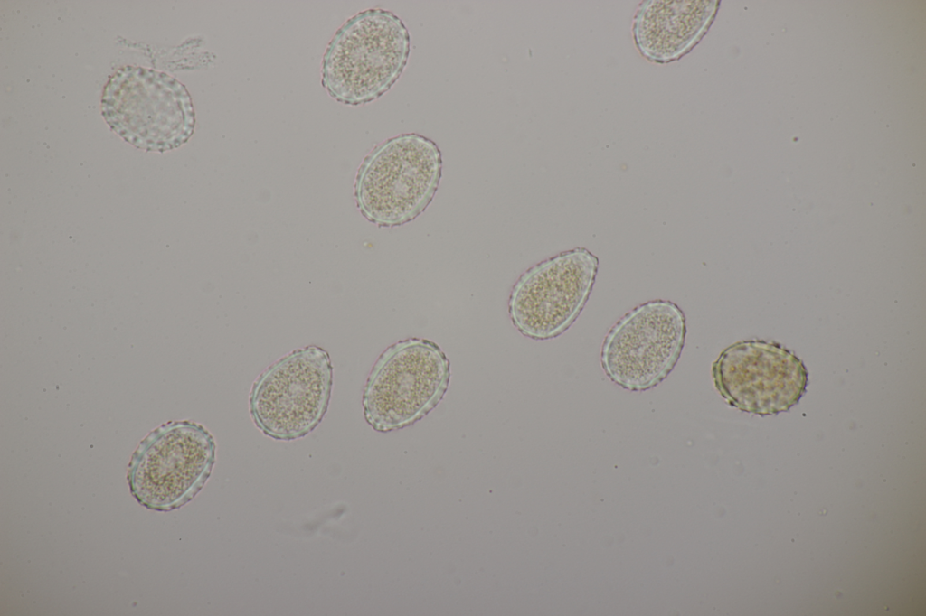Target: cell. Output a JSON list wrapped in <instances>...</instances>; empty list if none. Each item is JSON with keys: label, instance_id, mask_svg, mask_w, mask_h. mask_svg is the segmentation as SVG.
Masks as SVG:
<instances>
[{"label": "cell", "instance_id": "6da1fadb", "mask_svg": "<svg viewBox=\"0 0 926 616\" xmlns=\"http://www.w3.org/2000/svg\"><path fill=\"white\" fill-rule=\"evenodd\" d=\"M411 51L410 33L392 11L369 8L335 33L321 62V84L339 103L374 101L400 79Z\"/></svg>", "mask_w": 926, "mask_h": 616}, {"label": "cell", "instance_id": "7a4b0ae2", "mask_svg": "<svg viewBox=\"0 0 926 616\" xmlns=\"http://www.w3.org/2000/svg\"><path fill=\"white\" fill-rule=\"evenodd\" d=\"M101 114L118 136L147 152L178 148L195 126L185 86L163 71L140 66H124L110 76L103 89Z\"/></svg>", "mask_w": 926, "mask_h": 616}, {"label": "cell", "instance_id": "3957f363", "mask_svg": "<svg viewBox=\"0 0 926 616\" xmlns=\"http://www.w3.org/2000/svg\"><path fill=\"white\" fill-rule=\"evenodd\" d=\"M450 377V361L436 342L416 337L396 341L380 354L366 378V422L381 433L414 425L442 401Z\"/></svg>", "mask_w": 926, "mask_h": 616}, {"label": "cell", "instance_id": "277c9868", "mask_svg": "<svg viewBox=\"0 0 926 616\" xmlns=\"http://www.w3.org/2000/svg\"><path fill=\"white\" fill-rule=\"evenodd\" d=\"M442 154L429 137L406 133L377 145L359 170L355 195L371 221L398 227L422 214L442 177Z\"/></svg>", "mask_w": 926, "mask_h": 616}, {"label": "cell", "instance_id": "5b68a950", "mask_svg": "<svg viewBox=\"0 0 926 616\" xmlns=\"http://www.w3.org/2000/svg\"><path fill=\"white\" fill-rule=\"evenodd\" d=\"M216 444L202 425L170 421L150 432L128 467L132 496L148 509L171 511L192 500L209 479Z\"/></svg>", "mask_w": 926, "mask_h": 616}, {"label": "cell", "instance_id": "8992f818", "mask_svg": "<svg viewBox=\"0 0 926 616\" xmlns=\"http://www.w3.org/2000/svg\"><path fill=\"white\" fill-rule=\"evenodd\" d=\"M332 387L333 365L326 350L317 345L294 350L254 380L249 396L252 421L274 440L302 438L322 422Z\"/></svg>", "mask_w": 926, "mask_h": 616}, {"label": "cell", "instance_id": "52a82bcc", "mask_svg": "<svg viewBox=\"0 0 926 616\" xmlns=\"http://www.w3.org/2000/svg\"><path fill=\"white\" fill-rule=\"evenodd\" d=\"M686 335L683 311L668 300H653L623 315L609 331L600 349L606 376L630 391H645L673 370Z\"/></svg>", "mask_w": 926, "mask_h": 616}, {"label": "cell", "instance_id": "ba28073f", "mask_svg": "<svg viewBox=\"0 0 926 616\" xmlns=\"http://www.w3.org/2000/svg\"><path fill=\"white\" fill-rule=\"evenodd\" d=\"M598 269L599 258L585 247L561 252L532 266L510 291L512 324L534 341L560 336L583 310Z\"/></svg>", "mask_w": 926, "mask_h": 616}, {"label": "cell", "instance_id": "9c48e42d", "mask_svg": "<svg viewBox=\"0 0 926 616\" xmlns=\"http://www.w3.org/2000/svg\"><path fill=\"white\" fill-rule=\"evenodd\" d=\"M712 376L729 405L761 415L788 411L808 384L798 358L778 343L756 340L724 349L712 365Z\"/></svg>", "mask_w": 926, "mask_h": 616}, {"label": "cell", "instance_id": "30bf717a", "mask_svg": "<svg viewBox=\"0 0 926 616\" xmlns=\"http://www.w3.org/2000/svg\"><path fill=\"white\" fill-rule=\"evenodd\" d=\"M719 1H657L639 4L633 17L635 45L647 61L666 64L691 51L708 32Z\"/></svg>", "mask_w": 926, "mask_h": 616}]
</instances>
